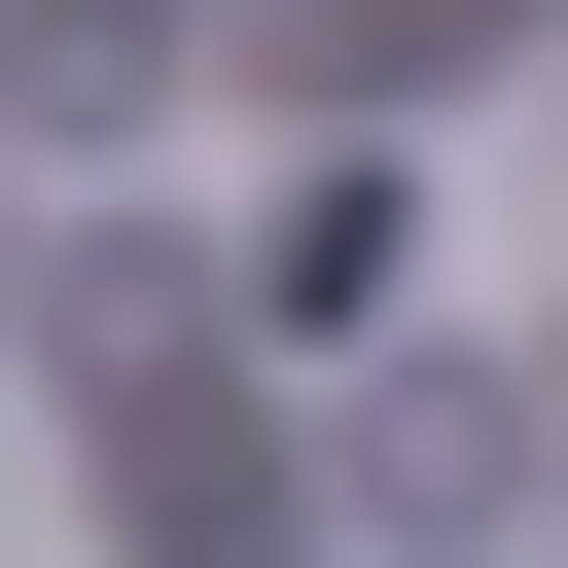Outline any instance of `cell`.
<instances>
[{
	"label": "cell",
	"instance_id": "1",
	"mask_svg": "<svg viewBox=\"0 0 568 568\" xmlns=\"http://www.w3.org/2000/svg\"><path fill=\"white\" fill-rule=\"evenodd\" d=\"M497 497H532V390H390V426H355V532H390V568L497 532Z\"/></svg>",
	"mask_w": 568,
	"mask_h": 568
},
{
	"label": "cell",
	"instance_id": "2",
	"mask_svg": "<svg viewBox=\"0 0 568 568\" xmlns=\"http://www.w3.org/2000/svg\"><path fill=\"white\" fill-rule=\"evenodd\" d=\"M142 71H178V0H0V106H36V142H106Z\"/></svg>",
	"mask_w": 568,
	"mask_h": 568
},
{
	"label": "cell",
	"instance_id": "3",
	"mask_svg": "<svg viewBox=\"0 0 568 568\" xmlns=\"http://www.w3.org/2000/svg\"><path fill=\"white\" fill-rule=\"evenodd\" d=\"M106 532H142V568H284V497H248L213 426H142V462H106Z\"/></svg>",
	"mask_w": 568,
	"mask_h": 568
}]
</instances>
